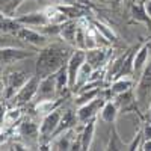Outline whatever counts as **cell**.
Here are the masks:
<instances>
[{
	"label": "cell",
	"instance_id": "cell-21",
	"mask_svg": "<svg viewBox=\"0 0 151 151\" xmlns=\"http://www.w3.org/2000/svg\"><path fill=\"white\" fill-rule=\"evenodd\" d=\"M20 134L24 139H30V141L40 139V125L30 119H24L20 124Z\"/></svg>",
	"mask_w": 151,
	"mask_h": 151
},
{
	"label": "cell",
	"instance_id": "cell-5",
	"mask_svg": "<svg viewBox=\"0 0 151 151\" xmlns=\"http://www.w3.org/2000/svg\"><path fill=\"white\" fill-rule=\"evenodd\" d=\"M17 36L23 42H26L29 45H33V47H40V48H42V47L50 44V40H48L47 35H44L40 29L29 27V26H23L18 30Z\"/></svg>",
	"mask_w": 151,
	"mask_h": 151
},
{
	"label": "cell",
	"instance_id": "cell-23",
	"mask_svg": "<svg viewBox=\"0 0 151 151\" xmlns=\"http://www.w3.org/2000/svg\"><path fill=\"white\" fill-rule=\"evenodd\" d=\"M106 150H127V145H125L124 141L121 139L115 122L112 124V130H110V136H109V144L106 145Z\"/></svg>",
	"mask_w": 151,
	"mask_h": 151
},
{
	"label": "cell",
	"instance_id": "cell-13",
	"mask_svg": "<svg viewBox=\"0 0 151 151\" xmlns=\"http://www.w3.org/2000/svg\"><path fill=\"white\" fill-rule=\"evenodd\" d=\"M86 62H89L94 70L106 68L107 62V50L103 47H95L86 50Z\"/></svg>",
	"mask_w": 151,
	"mask_h": 151
},
{
	"label": "cell",
	"instance_id": "cell-1",
	"mask_svg": "<svg viewBox=\"0 0 151 151\" xmlns=\"http://www.w3.org/2000/svg\"><path fill=\"white\" fill-rule=\"evenodd\" d=\"M67 45L53 42L41 48V52L38 53V60H36L38 77H45V76L55 74L62 67L67 65L68 59L73 55V52H70V48Z\"/></svg>",
	"mask_w": 151,
	"mask_h": 151
},
{
	"label": "cell",
	"instance_id": "cell-20",
	"mask_svg": "<svg viewBox=\"0 0 151 151\" xmlns=\"http://www.w3.org/2000/svg\"><path fill=\"white\" fill-rule=\"evenodd\" d=\"M71 134H73V129L55 136L53 139L50 141V148L52 150H71V147H73Z\"/></svg>",
	"mask_w": 151,
	"mask_h": 151
},
{
	"label": "cell",
	"instance_id": "cell-29",
	"mask_svg": "<svg viewBox=\"0 0 151 151\" xmlns=\"http://www.w3.org/2000/svg\"><path fill=\"white\" fill-rule=\"evenodd\" d=\"M94 27L101 33L104 38H107V40L110 41V42H113L116 40V35H115V32L112 30V27H109L107 24H104V23H101V21H94Z\"/></svg>",
	"mask_w": 151,
	"mask_h": 151
},
{
	"label": "cell",
	"instance_id": "cell-28",
	"mask_svg": "<svg viewBox=\"0 0 151 151\" xmlns=\"http://www.w3.org/2000/svg\"><path fill=\"white\" fill-rule=\"evenodd\" d=\"M56 76V83H58V91L62 92L64 89L70 88V77H68V71H67V65L62 67L58 73H55Z\"/></svg>",
	"mask_w": 151,
	"mask_h": 151
},
{
	"label": "cell",
	"instance_id": "cell-14",
	"mask_svg": "<svg viewBox=\"0 0 151 151\" xmlns=\"http://www.w3.org/2000/svg\"><path fill=\"white\" fill-rule=\"evenodd\" d=\"M148 94H151V59L148 60L147 67L144 68V71L141 74L139 85H137V89H136V95L141 101H144L148 97Z\"/></svg>",
	"mask_w": 151,
	"mask_h": 151
},
{
	"label": "cell",
	"instance_id": "cell-6",
	"mask_svg": "<svg viewBox=\"0 0 151 151\" xmlns=\"http://www.w3.org/2000/svg\"><path fill=\"white\" fill-rule=\"evenodd\" d=\"M30 79V76L27 73L24 71H14L8 74L5 77V97L9 100V98H14V95L21 89V88L24 86V83H26L27 80Z\"/></svg>",
	"mask_w": 151,
	"mask_h": 151
},
{
	"label": "cell",
	"instance_id": "cell-15",
	"mask_svg": "<svg viewBox=\"0 0 151 151\" xmlns=\"http://www.w3.org/2000/svg\"><path fill=\"white\" fill-rule=\"evenodd\" d=\"M77 29H79V23L71 20V18L60 24V35L59 36L64 40L65 44H68L74 48H76V35H77Z\"/></svg>",
	"mask_w": 151,
	"mask_h": 151
},
{
	"label": "cell",
	"instance_id": "cell-10",
	"mask_svg": "<svg viewBox=\"0 0 151 151\" xmlns=\"http://www.w3.org/2000/svg\"><path fill=\"white\" fill-rule=\"evenodd\" d=\"M23 26H29V27H35L40 29L45 24H48V17L45 14V11H35V12H29V14H24L20 17H15Z\"/></svg>",
	"mask_w": 151,
	"mask_h": 151
},
{
	"label": "cell",
	"instance_id": "cell-34",
	"mask_svg": "<svg viewBox=\"0 0 151 151\" xmlns=\"http://www.w3.org/2000/svg\"><path fill=\"white\" fill-rule=\"evenodd\" d=\"M104 3H116V2H119V0H103Z\"/></svg>",
	"mask_w": 151,
	"mask_h": 151
},
{
	"label": "cell",
	"instance_id": "cell-27",
	"mask_svg": "<svg viewBox=\"0 0 151 151\" xmlns=\"http://www.w3.org/2000/svg\"><path fill=\"white\" fill-rule=\"evenodd\" d=\"M20 116H21V113H20L18 106L15 109H11V110L3 112L2 113V127H8V125L15 124V121H18Z\"/></svg>",
	"mask_w": 151,
	"mask_h": 151
},
{
	"label": "cell",
	"instance_id": "cell-4",
	"mask_svg": "<svg viewBox=\"0 0 151 151\" xmlns=\"http://www.w3.org/2000/svg\"><path fill=\"white\" fill-rule=\"evenodd\" d=\"M33 56H36L33 50L24 48V47H3L2 48V65L9 67V65L18 64V62L26 60Z\"/></svg>",
	"mask_w": 151,
	"mask_h": 151
},
{
	"label": "cell",
	"instance_id": "cell-2",
	"mask_svg": "<svg viewBox=\"0 0 151 151\" xmlns=\"http://www.w3.org/2000/svg\"><path fill=\"white\" fill-rule=\"evenodd\" d=\"M62 112L60 107L55 109L53 112L47 113V115H44L41 124H40V139H42L44 142H48L52 141V137L58 129V125L60 122V118H62Z\"/></svg>",
	"mask_w": 151,
	"mask_h": 151
},
{
	"label": "cell",
	"instance_id": "cell-32",
	"mask_svg": "<svg viewBox=\"0 0 151 151\" xmlns=\"http://www.w3.org/2000/svg\"><path fill=\"white\" fill-rule=\"evenodd\" d=\"M141 150H144V151H151V137H147V139H144V142L141 144Z\"/></svg>",
	"mask_w": 151,
	"mask_h": 151
},
{
	"label": "cell",
	"instance_id": "cell-22",
	"mask_svg": "<svg viewBox=\"0 0 151 151\" xmlns=\"http://www.w3.org/2000/svg\"><path fill=\"white\" fill-rule=\"evenodd\" d=\"M94 71L95 70L92 68V65L89 64V62H85V64L82 65V68H80V71H79V74H77V80H76L74 91L80 89L83 85H86L88 82H89V79H91V76H92Z\"/></svg>",
	"mask_w": 151,
	"mask_h": 151
},
{
	"label": "cell",
	"instance_id": "cell-31",
	"mask_svg": "<svg viewBox=\"0 0 151 151\" xmlns=\"http://www.w3.org/2000/svg\"><path fill=\"white\" fill-rule=\"evenodd\" d=\"M142 136H144V132L139 130L137 134L133 137V141L130 144H127V150H141V141H142Z\"/></svg>",
	"mask_w": 151,
	"mask_h": 151
},
{
	"label": "cell",
	"instance_id": "cell-11",
	"mask_svg": "<svg viewBox=\"0 0 151 151\" xmlns=\"http://www.w3.org/2000/svg\"><path fill=\"white\" fill-rule=\"evenodd\" d=\"M150 55H151V44H144L137 52H134L133 56V76L141 77V74L144 71V68L147 67L148 60H150Z\"/></svg>",
	"mask_w": 151,
	"mask_h": 151
},
{
	"label": "cell",
	"instance_id": "cell-26",
	"mask_svg": "<svg viewBox=\"0 0 151 151\" xmlns=\"http://www.w3.org/2000/svg\"><path fill=\"white\" fill-rule=\"evenodd\" d=\"M60 107V101L58 100H44V101H38L35 104V110L40 113V115H47V113L53 112L55 109Z\"/></svg>",
	"mask_w": 151,
	"mask_h": 151
},
{
	"label": "cell",
	"instance_id": "cell-35",
	"mask_svg": "<svg viewBox=\"0 0 151 151\" xmlns=\"http://www.w3.org/2000/svg\"><path fill=\"white\" fill-rule=\"evenodd\" d=\"M150 115H151V103H150Z\"/></svg>",
	"mask_w": 151,
	"mask_h": 151
},
{
	"label": "cell",
	"instance_id": "cell-33",
	"mask_svg": "<svg viewBox=\"0 0 151 151\" xmlns=\"http://www.w3.org/2000/svg\"><path fill=\"white\" fill-rule=\"evenodd\" d=\"M144 11H145V14H147L148 20H151V0H145V3H144Z\"/></svg>",
	"mask_w": 151,
	"mask_h": 151
},
{
	"label": "cell",
	"instance_id": "cell-24",
	"mask_svg": "<svg viewBox=\"0 0 151 151\" xmlns=\"http://www.w3.org/2000/svg\"><path fill=\"white\" fill-rule=\"evenodd\" d=\"M23 27V24L14 17H8L5 15L2 18V33H9V35H17L18 30Z\"/></svg>",
	"mask_w": 151,
	"mask_h": 151
},
{
	"label": "cell",
	"instance_id": "cell-30",
	"mask_svg": "<svg viewBox=\"0 0 151 151\" xmlns=\"http://www.w3.org/2000/svg\"><path fill=\"white\" fill-rule=\"evenodd\" d=\"M86 32H88V27L79 24L77 35H76V48L86 50Z\"/></svg>",
	"mask_w": 151,
	"mask_h": 151
},
{
	"label": "cell",
	"instance_id": "cell-12",
	"mask_svg": "<svg viewBox=\"0 0 151 151\" xmlns=\"http://www.w3.org/2000/svg\"><path fill=\"white\" fill-rule=\"evenodd\" d=\"M113 100H115V103L119 109V113L121 112H124V113L125 112H139V109H137V101H136V95H134L133 89L115 95Z\"/></svg>",
	"mask_w": 151,
	"mask_h": 151
},
{
	"label": "cell",
	"instance_id": "cell-17",
	"mask_svg": "<svg viewBox=\"0 0 151 151\" xmlns=\"http://www.w3.org/2000/svg\"><path fill=\"white\" fill-rule=\"evenodd\" d=\"M79 122V118H77V110H71V109H67L64 113H62V118H60V122H59V125H58V129H56V132H55V134H53V137L55 136H58V134H60V133H64V132H67V130H71L76 124ZM52 137V139H53Z\"/></svg>",
	"mask_w": 151,
	"mask_h": 151
},
{
	"label": "cell",
	"instance_id": "cell-3",
	"mask_svg": "<svg viewBox=\"0 0 151 151\" xmlns=\"http://www.w3.org/2000/svg\"><path fill=\"white\" fill-rule=\"evenodd\" d=\"M40 80L41 77L38 76H30V79L24 83V86L14 95V103L15 106H24V104H29L32 100H35L36 92H38V86H40Z\"/></svg>",
	"mask_w": 151,
	"mask_h": 151
},
{
	"label": "cell",
	"instance_id": "cell-18",
	"mask_svg": "<svg viewBox=\"0 0 151 151\" xmlns=\"http://www.w3.org/2000/svg\"><path fill=\"white\" fill-rule=\"evenodd\" d=\"M119 115V109L115 103V100L110 98V100H106L101 110H100V118H101L103 122L106 124H113L116 121V116Z\"/></svg>",
	"mask_w": 151,
	"mask_h": 151
},
{
	"label": "cell",
	"instance_id": "cell-25",
	"mask_svg": "<svg viewBox=\"0 0 151 151\" xmlns=\"http://www.w3.org/2000/svg\"><path fill=\"white\" fill-rule=\"evenodd\" d=\"M100 95H101V88H100V86H95V88H92V89H86V91L77 92L76 104H77V107H79V106H82V104H85L88 101H91V100H94V98H97Z\"/></svg>",
	"mask_w": 151,
	"mask_h": 151
},
{
	"label": "cell",
	"instance_id": "cell-8",
	"mask_svg": "<svg viewBox=\"0 0 151 151\" xmlns=\"http://www.w3.org/2000/svg\"><path fill=\"white\" fill-rule=\"evenodd\" d=\"M106 100H107V98H104V97L100 95V97L91 100V101H88V103L79 106V107H77V118H79V122L85 124V122H88L89 119L95 118L98 113H100V110H101V107H103V104H104Z\"/></svg>",
	"mask_w": 151,
	"mask_h": 151
},
{
	"label": "cell",
	"instance_id": "cell-7",
	"mask_svg": "<svg viewBox=\"0 0 151 151\" xmlns=\"http://www.w3.org/2000/svg\"><path fill=\"white\" fill-rule=\"evenodd\" d=\"M85 62H86V50L76 48L71 55V58L67 62V71H68V77H70V89H74L76 80H77V74H79V71Z\"/></svg>",
	"mask_w": 151,
	"mask_h": 151
},
{
	"label": "cell",
	"instance_id": "cell-16",
	"mask_svg": "<svg viewBox=\"0 0 151 151\" xmlns=\"http://www.w3.org/2000/svg\"><path fill=\"white\" fill-rule=\"evenodd\" d=\"M133 85H134L133 76H122V77H118V79H115L110 83V86H109V95H112V98H113L118 94L127 92V91L133 89Z\"/></svg>",
	"mask_w": 151,
	"mask_h": 151
},
{
	"label": "cell",
	"instance_id": "cell-9",
	"mask_svg": "<svg viewBox=\"0 0 151 151\" xmlns=\"http://www.w3.org/2000/svg\"><path fill=\"white\" fill-rule=\"evenodd\" d=\"M58 92L59 91H58V83H56V76L55 74L41 77L35 101L38 103V101H44V100H53Z\"/></svg>",
	"mask_w": 151,
	"mask_h": 151
},
{
	"label": "cell",
	"instance_id": "cell-19",
	"mask_svg": "<svg viewBox=\"0 0 151 151\" xmlns=\"http://www.w3.org/2000/svg\"><path fill=\"white\" fill-rule=\"evenodd\" d=\"M95 134V118L85 122L83 130L80 133V142H82V150H91L92 141Z\"/></svg>",
	"mask_w": 151,
	"mask_h": 151
}]
</instances>
